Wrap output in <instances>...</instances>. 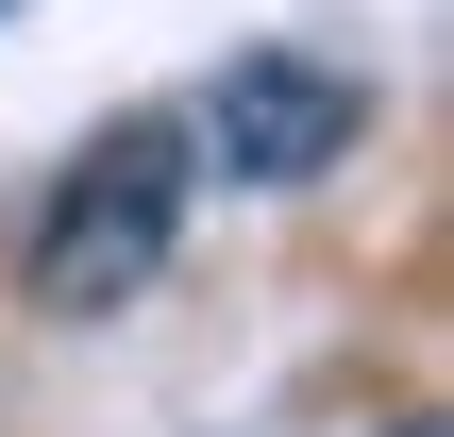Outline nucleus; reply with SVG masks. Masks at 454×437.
Returning <instances> with one entry per match:
<instances>
[{
    "instance_id": "1",
    "label": "nucleus",
    "mask_w": 454,
    "mask_h": 437,
    "mask_svg": "<svg viewBox=\"0 0 454 437\" xmlns=\"http://www.w3.org/2000/svg\"><path fill=\"white\" fill-rule=\"evenodd\" d=\"M185 236V118H101V152H67V185L34 202L17 236V286L34 320H118Z\"/></svg>"
},
{
    "instance_id": "2",
    "label": "nucleus",
    "mask_w": 454,
    "mask_h": 437,
    "mask_svg": "<svg viewBox=\"0 0 454 437\" xmlns=\"http://www.w3.org/2000/svg\"><path fill=\"white\" fill-rule=\"evenodd\" d=\"M354 135H371V84H354V67H320V51H236V67L202 84V118H185V168H219L236 202H286V185H320Z\"/></svg>"
},
{
    "instance_id": "3",
    "label": "nucleus",
    "mask_w": 454,
    "mask_h": 437,
    "mask_svg": "<svg viewBox=\"0 0 454 437\" xmlns=\"http://www.w3.org/2000/svg\"><path fill=\"white\" fill-rule=\"evenodd\" d=\"M387 437H438V421H387Z\"/></svg>"
}]
</instances>
